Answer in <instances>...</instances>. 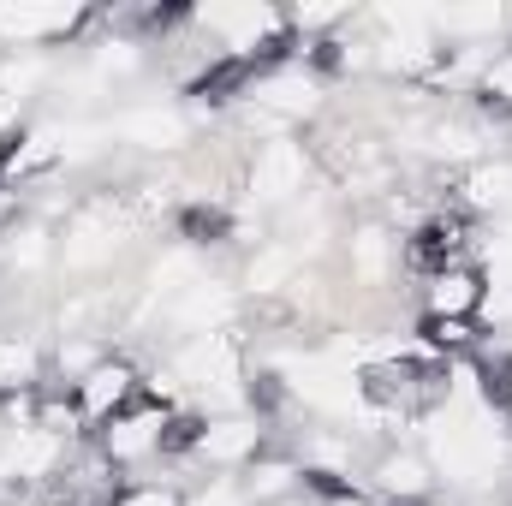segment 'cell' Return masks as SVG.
<instances>
[{"label":"cell","instance_id":"1","mask_svg":"<svg viewBox=\"0 0 512 506\" xmlns=\"http://www.w3.org/2000/svg\"><path fill=\"white\" fill-rule=\"evenodd\" d=\"M429 471L459 489H489L501 477V429L483 411H447L429 429Z\"/></svg>","mask_w":512,"mask_h":506},{"label":"cell","instance_id":"2","mask_svg":"<svg viewBox=\"0 0 512 506\" xmlns=\"http://www.w3.org/2000/svg\"><path fill=\"white\" fill-rule=\"evenodd\" d=\"M197 24H203V30H215L227 54L274 48V42H280V30H286V18H280L274 6H262V0H245V6H203V12H197Z\"/></svg>","mask_w":512,"mask_h":506},{"label":"cell","instance_id":"3","mask_svg":"<svg viewBox=\"0 0 512 506\" xmlns=\"http://www.w3.org/2000/svg\"><path fill=\"white\" fill-rule=\"evenodd\" d=\"M179 376L191 381L197 393H215V399H233L239 393V346L233 334H197L185 352H179Z\"/></svg>","mask_w":512,"mask_h":506},{"label":"cell","instance_id":"4","mask_svg":"<svg viewBox=\"0 0 512 506\" xmlns=\"http://www.w3.org/2000/svg\"><path fill=\"white\" fill-rule=\"evenodd\" d=\"M292 393H298L304 405L328 411V417H352V411H364V381L346 376V370H340V364H328V358L292 364Z\"/></svg>","mask_w":512,"mask_h":506},{"label":"cell","instance_id":"5","mask_svg":"<svg viewBox=\"0 0 512 506\" xmlns=\"http://www.w3.org/2000/svg\"><path fill=\"white\" fill-rule=\"evenodd\" d=\"M483 304V274L465 262H441L423 286V322H471Z\"/></svg>","mask_w":512,"mask_h":506},{"label":"cell","instance_id":"6","mask_svg":"<svg viewBox=\"0 0 512 506\" xmlns=\"http://www.w3.org/2000/svg\"><path fill=\"white\" fill-rule=\"evenodd\" d=\"M304 179H310V155L298 143L274 137V143L256 149V161H251V197L256 203H286V197L304 191Z\"/></svg>","mask_w":512,"mask_h":506},{"label":"cell","instance_id":"7","mask_svg":"<svg viewBox=\"0 0 512 506\" xmlns=\"http://www.w3.org/2000/svg\"><path fill=\"white\" fill-rule=\"evenodd\" d=\"M66 459V441L42 423H24V429H6L0 441V483H30V477H48L54 465Z\"/></svg>","mask_w":512,"mask_h":506},{"label":"cell","instance_id":"8","mask_svg":"<svg viewBox=\"0 0 512 506\" xmlns=\"http://www.w3.org/2000/svg\"><path fill=\"white\" fill-rule=\"evenodd\" d=\"M78 18H84V6H66V0H6L0 6V36L18 42V48H36L48 36H66Z\"/></svg>","mask_w":512,"mask_h":506},{"label":"cell","instance_id":"9","mask_svg":"<svg viewBox=\"0 0 512 506\" xmlns=\"http://www.w3.org/2000/svg\"><path fill=\"white\" fill-rule=\"evenodd\" d=\"M161 441H167V411H161V405H137V411H120V417H108V429H102V453H108L114 465L149 459Z\"/></svg>","mask_w":512,"mask_h":506},{"label":"cell","instance_id":"10","mask_svg":"<svg viewBox=\"0 0 512 506\" xmlns=\"http://www.w3.org/2000/svg\"><path fill=\"white\" fill-rule=\"evenodd\" d=\"M227 316H233V292H227L221 280H203V274H197V280L167 304V322H173V328H185L191 340H197V334H221V328H227Z\"/></svg>","mask_w":512,"mask_h":506},{"label":"cell","instance_id":"11","mask_svg":"<svg viewBox=\"0 0 512 506\" xmlns=\"http://www.w3.org/2000/svg\"><path fill=\"white\" fill-rule=\"evenodd\" d=\"M120 251V221L114 209H84L66 233V268H102L108 256Z\"/></svg>","mask_w":512,"mask_h":506},{"label":"cell","instance_id":"12","mask_svg":"<svg viewBox=\"0 0 512 506\" xmlns=\"http://www.w3.org/2000/svg\"><path fill=\"white\" fill-rule=\"evenodd\" d=\"M131 387H137V376H131L126 364H96L90 376H78V417H90V423L120 417Z\"/></svg>","mask_w":512,"mask_h":506},{"label":"cell","instance_id":"13","mask_svg":"<svg viewBox=\"0 0 512 506\" xmlns=\"http://www.w3.org/2000/svg\"><path fill=\"white\" fill-rule=\"evenodd\" d=\"M256 447H262V423L256 417H227V423L197 429V453L209 465H245V459H256Z\"/></svg>","mask_w":512,"mask_h":506},{"label":"cell","instance_id":"14","mask_svg":"<svg viewBox=\"0 0 512 506\" xmlns=\"http://www.w3.org/2000/svg\"><path fill=\"white\" fill-rule=\"evenodd\" d=\"M114 131H120L126 143H137V149H179L191 126H185L179 108H161V102H155V108H131V114H120Z\"/></svg>","mask_w":512,"mask_h":506},{"label":"cell","instance_id":"15","mask_svg":"<svg viewBox=\"0 0 512 506\" xmlns=\"http://www.w3.org/2000/svg\"><path fill=\"white\" fill-rule=\"evenodd\" d=\"M256 108H268V114H286V120H298V114H310L316 108V78H304V72H274V78H262L251 90Z\"/></svg>","mask_w":512,"mask_h":506},{"label":"cell","instance_id":"16","mask_svg":"<svg viewBox=\"0 0 512 506\" xmlns=\"http://www.w3.org/2000/svg\"><path fill=\"white\" fill-rule=\"evenodd\" d=\"M376 483H382V495H393V501H423L429 483H435V471L417 453H387L382 465H376Z\"/></svg>","mask_w":512,"mask_h":506},{"label":"cell","instance_id":"17","mask_svg":"<svg viewBox=\"0 0 512 506\" xmlns=\"http://www.w3.org/2000/svg\"><path fill=\"white\" fill-rule=\"evenodd\" d=\"M507 24V6H447L435 12V36H495Z\"/></svg>","mask_w":512,"mask_h":506},{"label":"cell","instance_id":"18","mask_svg":"<svg viewBox=\"0 0 512 506\" xmlns=\"http://www.w3.org/2000/svg\"><path fill=\"white\" fill-rule=\"evenodd\" d=\"M465 191H471L477 209H507L512 203V167L507 161H483V167L465 179Z\"/></svg>","mask_w":512,"mask_h":506},{"label":"cell","instance_id":"19","mask_svg":"<svg viewBox=\"0 0 512 506\" xmlns=\"http://www.w3.org/2000/svg\"><path fill=\"white\" fill-rule=\"evenodd\" d=\"M36 381V346L30 340H0V393H18Z\"/></svg>","mask_w":512,"mask_h":506},{"label":"cell","instance_id":"20","mask_svg":"<svg viewBox=\"0 0 512 506\" xmlns=\"http://www.w3.org/2000/svg\"><path fill=\"white\" fill-rule=\"evenodd\" d=\"M292 268H298V256L286 251V245H268V251L251 262V274H245V280H251V292H274Z\"/></svg>","mask_w":512,"mask_h":506},{"label":"cell","instance_id":"21","mask_svg":"<svg viewBox=\"0 0 512 506\" xmlns=\"http://www.w3.org/2000/svg\"><path fill=\"white\" fill-rule=\"evenodd\" d=\"M42 78H48V66H42V60H30V54H24V60H6V66H0V96L18 108V96H30Z\"/></svg>","mask_w":512,"mask_h":506},{"label":"cell","instance_id":"22","mask_svg":"<svg viewBox=\"0 0 512 506\" xmlns=\"http://www.w3.org/2000/svg\"><path fill=\"white\" fill-rule=\"evenodd\" d=\"M292 489V465H256L251 477H245V495L251 501H280Z\"/></svg>","mask_w":512,"mask_h":506},{"label":"cell","instance_id":"23","mask_svg":"<svg viewBox=\"0 0 512 506\" xmlns=\"http://www.w3.org/2000/svg\"><path fill=\"white\" fill-rule=\"evenodd\" d=\"M6 262H12V268H42V262H48V233H42V227H24V233H12Z\"/></svg>","mask_w":512,"mask_h":506},{"label":"cell","instance_id":"24","mask_svg":"<svg viewBox=\"0 0 512 506\" xmlns=\"http://www.w3.org/2000/svg\"><path fill=\"white\" fill-rule=\"evenodd\" d=\"M352 256H358V274H364V280H382V268H387V233H376V227H370V233H358V239H352Z\"/></svg>","mask_w":512,"mask_h":506},{"label":"cell","instance_id":"25","mask_svg":"<svg viewBox=\"0 0 512 506\" xmlns=\"http://www.w3.org/2000/svg\"><path fill=\"white\" fill-rule=\"evenodd\" d=\"M131 66H137V48H131V42H102V48H96V78H120Z\"/></svg>","mask_w":512,"mask_h":506},{"label":"cell","instance_id":"26","mask_svg":"<svg viewBox=\"0 0 512 506\" xmlns=\"http://www.w3.org/2000/svg\"><path fill=\"white\" fill-rule=\"evenodd\" d=\"M489 274H495V286H501V298L512 304V239H501V245L489 251Z\"/></svg>","mask_w":512,"mask_h":506},{"label":"cell","instance_id":"27","mask_svg":"<svg viewBox=\"0 0 512 506\" xmlns=\"http://www.w3.org/2000/svg\"><path fill=\"white\" fill-rule=\"evenodd\" d=\"M429 346H465L471 340V322H423Z\"/></svg>","mask_w":512,"mask_h":506},{"label":"cell","instance_id":"28","mask_svg":"<svg viewBox=\"0 0 512 506\" xmlns=\"http://www.w3.org/2000/svg\"><path fill=\"white\" fill-rule=\"evenodd\" d=\"M114 506H185V501H179L173 489H126Z\"/></svg>","mask_w":512,"mask_h":506},{"label":"cell","instance_id":"29","mask_svg":"<svg viewBox=\"0 0 512 506\" xmlns=\"http://www.w3.org/2000/svg\"><path fill=\"white\" fill-rule=\"evenodd\" d=\"M197 506H251V495H245V483H215Z\"/></svg>","mask_w":512,"mask_h":506},{"label":"cell","instance_id":"30","mask_svg":"<svg viewBox=\"0 0 512 506\" xmlns=\"http://www.w3.org/2000/svg\"><path fill=\"white\" fill-rule=\"evenodd\" d=\"M334 18H340V6H304V12H298L304 30H310V24H334Z\"/></svg>","mask_w":512,"mask_h":506},{"label":"cell","instance_id":"31","mask_svg":"<svg viewBox=\"0 0 512 506\" xmlns=\"http://www.w3.org/2000/svg\"><path fill=\"white\" fill-rule=\"evenodd\" d=\"M489 90H501V96L512 102V60H501V66L489 72Z\"/></svg>","mask_w":512,"mask_h":506},{"label":"cell","instance_id":"32","mask_svg":"<svg viewBox=\"0 0 512 506\" xmlns=\"http://www.w3.org/2000/svg\"><path fill=\"white\" fill-rule=\"evenodd\" d=\"M268 506H310L304 495H280V501H268Z\"/></svg>","mask_w":512,"mask_h":506},{"label":"cell","instance_id":"33","mask_svg":"<svg viewBox=\"0 0 512 506\" xmlns=\"http://www.w3.org/2000/svg\"><path fill=\"white\" fill-rule=\"evenodd\" d=\"M0 441H6V423H0Z\"/></svg>","mask_w":512,"mask_h":506}]
</instances>
